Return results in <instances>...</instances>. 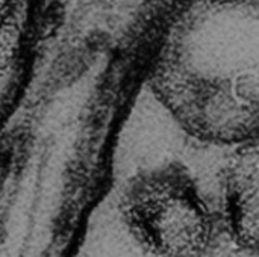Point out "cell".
I'll list each match as a JSON object with an SVG mask.
<instances>
[{"instance_id":"cell-4","label":"cell","mask_w":259,"mask_h":257,"mask_svg":"<svg viewBox=\"0 0 259 257\" xmlns=\"http://www.w3.org/2000/svg\"><path fill=\"white\" fill-rule=\"evenodd\" d=\"M206 257H219V256H212V254H209V256H206Z\"/></svg>"},{"instance_id":"cell-3","label":"cell","mask_w":259,"mask_h":257,"mask_svg":"<svg viewBox=\"0 0 259 257\" xmlns=\"http://www.w3.org/2000/svg\"><path fill=\"white\" fill-rule=\"evenodd\" d=\"M219 224L243 253L256 256L259 242L258 141L234 148L222 171Z\"/></svg>"},{"instance_id":"cell-1","label":"cell","mask_w":259,"mask_h":257,"mask_svg":"<svg viewBox=\"0 0 259 257\" xmlns=\"http://www.w3.org/2000/svg\"><path fill=\"white\" fill-rule=\"evenodd\" d=\"M118 212L127 233L150 257H206L219 236V217L190 170L167 162L124 185Z\"/></svg>"},{"instance_id":"cell-2","label":"cell","mask_w":259,"mask_h":257,"mask_svg":"<svg viewBox=\"0 0 259 257\" xmlns=\"http://www.w3.org/2000/svg\"><path fill=\"white\" fill-rule=\"evenodd\" d=\"M150 83L158 101L193 138L231 147L258 141L256 92L184 64L161 67Z\"/></svg>"}]
</instances>
